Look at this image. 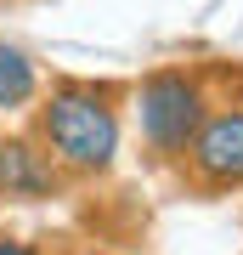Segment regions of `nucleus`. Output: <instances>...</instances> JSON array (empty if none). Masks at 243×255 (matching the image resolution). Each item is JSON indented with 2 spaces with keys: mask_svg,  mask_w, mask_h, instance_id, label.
I'll use <instances>...</instances> for the list:
<instances>
[{
  "mask_svg": "<svg viewBox=\"0 0 243 255\" xmlns=\"http://www.w3.org/2000/svg\"><path fill=\"white\" fill-rule=\"evenodd\" d=\"M40 91V74H34V57L23 46H11V40H0V114L6 108H23V102H34Z\"/></svg>",
  "mask_w": 243,
  "mask_h": 255,
  "instance_id": "5",
  "label": "nucleus"
},
{
  "mask_svg": "<svg viewBox=\"0 0 243 255\" xmlns=\"http://www.w3.org/2000/svg\"><path fill=\"white\" fill-rule=\"evenodd\" d=\"M187 164L198 187H243V108L204 114L198 136L187 142Z\"/></svg>",
  "mask_w": 243,
  "mask_h": 255,
  "instance_id": "3",
  "label": "nucleus"
},
{
  "mask_svg": "<svg viewBox=\"0 0 243 255\" xmlns=\"http://www.w3.org/2000/svg\"><path fill=\"white\" fill-rule=\"evenodd\" d=\"M85 255H108V250H85Z\"/></svg>",
  "mask_w": 243,
  "mask_h": 255,
  "instance_id": "7",
  "label": "nucleus"
},
{
  "mask_svg": "<svg viewBox=\"0 0 243 255\" xmlns=\"http://www.w3.org/2000/svg\"><path fill=\"white\" fill-rule=\"evenodd\" d=\"M0 255H34L28 244H17V238H0Z\"/></svg>",
  "mask_w": 243,
  "mask_h": 255,
  "instance_id": "6",
  "label": "nucleus"
},
{
  "mask_svg": "<svg viewBox=\"0 0 243 255\" xmlns=\"http://www.w3.org/2000/svg\"><path fill=\"white\" fill-rule=\"evenodd\" d=\"M40 142L63 170L96 176L119 159V114L90 85H57L40 102Z\"/></svg>",
  "mask_w": 243,
  "mask_h": 255,
  "instance_id": "1",
  "label": "nucleus"
},
{
  "mask_svg": "<svg viewBox=\"0 0 243 255\" xmlns=\"http://www.w3.org/2000/svg\"><path fill=\"white\" fill-rule=\"evenodd\" d=\"M57 182H63V176H57V159L40 153L28 136L0 142V199H11V204H34V199H51Z\"/></svg>",
  "mask_w": 243,
  "mask_h": 255,
  "instance_id": "4",
  "label": "nucleus"
},
{
  "mask_svg": "<svg viewBox=\"0 0 243 255\" xmlns=\"http://www.w3.org/2000/svg\"><path fill=\"white\" fill-rule=\"evenodd\" d=\"M136 125L153 153H187V142L204 125V85L181 68H159L136 91Z\"/></svg>",
  "mask_w": 243,
  "mask_h": 255,
  "instance_id": "2",
  "label": "nucleus"
}]
</instances>
